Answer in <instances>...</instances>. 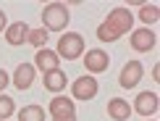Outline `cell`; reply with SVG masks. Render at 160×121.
Returning <instances> with one entry per match:
<instances>
[{"label": "cell", "mask_w": 160, "mask_h": 121, "mask_svg": "<svg viewBox=\"0 0 160 121\" xmlns=\"http://www.w3.org/2000/svg\"><path fill=\"white\" fill-rule=\"evenodd\" d=\"M131 26H134V13L129 8H123V5H118V8H113L108 13V18L97 26V39L100 42H116V39H121L126 32H131Z\"/></svg>", "instance_id": "cell-1"}, {"label": "cell", "mask_w": 160, "mask_h": 121, "mask_svg": "<svg viewBox=\"0 0 160 121\" xmlns=\"http://www.w3.org/2000/svg\"><path fill=\"white\" fill-rule=\"evenodd\" d=\"M39 16H42V24H45L42 29H48V32H63L71 21V11L66 3H48Z\"/></svg>", "instance_id": "cell-2"}, {"label": "cell", "mask_w": 160, "mask_h": 121, "mask_svg": "<svg viewBox=\"0 0 160 121\" xmlns=\"http://www.w3.org/2000/svg\"><path fill=\"white\" fill-rule=\"evenodd\" d=\"M58 58H66V60H74L79 55H84V37L79 32H68L58 39Z\"/></svg>", "instance_id": "cell-3"}, {"label": "cell", "mask_w": 160, "mask_h": 121, "mask_svg": "<svg viewBox=\"0 0 160 121\" xmlns=\"http://www.w3.org/2000/svg\"><path fill=\"white\" fill-rule=\"evenodd\" d=\"M160 108V100H158V92H150V90H144V92H139V95L134 97V105H131V111H137L139 116H144V118H150V116H155Z\"/></svg>", "instance_id": "cell-4"}, {"label": "cell", "mask_w": 160, "mask_h": 121, "mask_svg": "<svg viewBox=\"0 0 160 121\" xmlns=\"http://www.w3.org/2000/svg\"><path fill=\"white\" fill-rule=\"evenodd\" d=\"M142 74H144V66L142 60H129V63L121 69V76H118V84L123 90H134V87L142 82Z\"/></svg>", "instance_id": "cell-5"}, {"label": "cell", "mask_w": 160, "mask_h": 121, "mask_svg": "<svg viewBox=\"0 0 160 121\" xmlns=\"http://www.w3.org/2000/svg\"><path fill=\"white\" fill-rule=\"evenodd\" d=\"M97 90H100L97 79H95V76H87V74H84V76H79L76 82L71 84V95H74L76 100H84V103L95 97V95H97Z\"/></svg>", "instance_id": "cell-6"}, {"label": "cell", "mask_w": 160, "mask_h": 121, "mask_svg": "<svg viewBox=\"0 0 160 121\" xmlns=\"http://www.w3.org/2000/svg\"><path fill=\"white\" fill-rule=\"evenodd\" d=\"M129 42H131V48H134L137 53H150V50L158 45V34H155L152 29H147V26H142V29L131 32Z\"/></svg>", "instance_id": "cell-7"}, {"label": "cell", "mask_w": 160, "mask_h": 121, "mask_svg": "<svg viewBox=\"0 0 160 121\" xmlns=\"http://www.w3.org/2000/svg\"><path fill=\"white\" fill-rule=\"evenodd\" d=\"M108 66H110V55L105 50H87V55H84V69L87 74H102V71H108Z\"/></svg>", "instance_id": "cell-8"}, {"label": "cell", "mask_w": 160, "mask_h": 121, "mask_svg": "<svg viewBox=\"0 0 160 121\" xmlns=\"http://www.w3.org/2000/svg\"><path fill=\"white\" fill-rule=\"evenodd\" d=\"M58 63H61V58H58V53H55V50L39 48L32 66H34V69H39L42 74H50V71H55V69H58Z\"/></svg>", "instance_id": "cell-9"}, {"label": "cell", "mask_w": 160, "mask_h": 121, "mask_svg": "<svg viewBox=\"0 0 160 121\" xmlns=\"http://www.w3.org/2000/svg\"><path fill=\"white\" fill-rule=\"evenodd\" d=\"M26 39H29V24L26 21H13L5 26V42L13 45V48H18V45H24Z\"/></svg>", "instance_id": "cell-10"}, {"label": "cell", "mask_w": 160, "mask_h": 121, "mask_svg": "<svg viewBox=\"0 0 160 121\" xmlns=\"http://www.w3.org/2000/svg\"><path fill=\"white\" fill-rule=\"evenodd\" d=\"M50 116L52 118H68V116H76V105L71 97H52L50 105H48Z\"/></svg>", "instance_id": "cell-11"}, {"label": "cell", "mask_w": 160, "mask_h": 121, "mask_svg": "<svg viewBox=\"0 0 160 121\" xmlns=\"http://www.w3.org/2000/svg\"><path fill=\"white\" fill-rule=\"evenodd\" d=\"M34 66L32 63H18L16 71H13V84H16V90H29L32 82H34Z\"/></svg>", "instance_id": "cell-12"}, {"label": "cell", "mask_w": 160, "mask_h": 121, "mask_svg": "<svg viewBox=\"0 0 160 121\" xmlns=\"http://www.w3.org/2000/svg\"><path fill=\"white\" fill-rule=\"evenodd\" d=\"M108 116L116 118V121H129V116H131L129 100H123V97H110V100H108Z\"/></svg>", "instance_id": "cell-13"}, {"label": "cell", "mask_w": 160, "mask_h": 121, "mask_svg": "<svg viewBox=\"0 0 160 121\" xmlns=\"http://www.w3.org/2000/svg\"><path fill=\"white\" fill-rule=\"evenodd\" d=\"M42 82H45V90L48 92H61V90H66V84H68V76H66L61 69H55V71L45 74Z\"/></svg>", "instance_id": "cell-14"}, {"label": "cell", "mask_w": 160, "mask_h": 121, "mask_svg": "<svg viewBox=\"0 0 160 121\" xmlns=\"http://www.w3.org/2000/svg\"><path fill=\"white\" fill-rule=\"evenodd\" d=\"M18 121H45V108L42 105H24L18 111Z\"/></svg>", "instance_id": "cell-15"}, {"label": "cell", "mask_w": 160, "mask_h": 121, "mask_svg": "<svg viewBox=\"0 0 160 121\" xmlns=\"http://www.w3.org/2000/svg\"><path fill=\"white\" fill-rule=\"evenodd\" d=\"M139 18H142V24H147V29H150V24H158V18H160V8L155 3L152 5H142V11H139Z\"/></svg>", "instance_id": "cell-16"}, {"label": "cell", "mask_w": 160, "mask_h": 121, "mask_svg": "<svg viewBox=\"0 0 160 121\" xmlns=\"http://www.w3.org/2000/svg\"><path fill=\"white\" fill-rule=\"evenodd\" d=\"M48 39H50L48 29H29V39H26V42L34 45V48L39 50V48H48Z\"/></svg>", "instance_id": "cell-17"}, {"label": "cell", "mask_w": 160, "mask_h": 121, "mask_svg": "<svg viewBox=\"0 0 160 121\" xmlns=\"http://www.w3.org/2000/svg\"><path fill=\"white\" fill-rule=\"evenodd\" d=\"M13 111H16L13 97H8L5 92H0V121H8V118L13 116Z\"/></svg>", "instance_id": "cell-18"}, {"label": "cell", "mask_w": 160, "mask_h": 121, "mask_svg": "<svg viewBox=\"0 0 160 121\" xmlns=\"http://www.w3.org/2000/svg\"><path fill=\"white\" fill-rule=\"evenodd\" d=\"M8 82H11V76H8V71H5V69H0V92H3L5 87H8Z\"/></svg>", "instance_id": "cell-19"}, {"label": "cell", "mask_w": 160, "mask_h": 121, "mask_svg": "<svg viewBox=\"0 0 160 121\" xmlns=\"http://www.w3.org/2000/svg\"><path fill=\"white\" fill-rule=\"evenodd\" d=\"M8 26V18H5V13H3V8H0V32Z\"/></svg>", "instance_id": "cell-20"}, {"label": "cell", "mask_w": 160, "mask_h": 121, "mask_svg": "<svg viewBox=\"0 0 160 121\" xmlns=\"http://www.w3.org/2000/svg\"><path fill=\"white\" fill-rule=\"evenodd\" d=\"M52 121H76V116H68V118H52Z\"/></svg>", "instance_id": "cell-21"}, {"label": "cell", "mask_w": 160, "mask_h": 121, "mask_svg": "<svg viewBox=\"0 0 160 121\" xmlns=\"http://www.w3.org/2000/svg\"><path fill=\"white\" fill-rule=\"evenodd\" d=\"M147 121H155V118H147Z\"/></svg>", "instance_id": "cell-22"}]
</instances>
